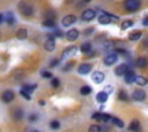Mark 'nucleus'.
I'll list each match as a JSON object with an SVG mask.
<instances>
[{
    "label": "nucleus",
    "mask_w": 148,
    "mask_h": 132,
    "mask_svg": "<svg viewBox=\"0 0 148 132\" xmlns=\"http://www.w3.org/2000/svg\"><path fill=\"white\" fill-rule=\"evenodd\" d=\"M125 8L128 11H135L140 8L141 6V1L140 0H125Z\"/></svg>",
    "instance_id": "nucleus-1"
},
{
    "label": "nucleus",
    "mask_w": 148,
    "mask_h": 132,
    "mask_svg": "<svg viewBox=\"0 0 148 132\" xmlns=\"http://www.w3.org/2000/svg\"><path fill=\"white\" fill-rule=\"evenodd\" d=\"M21 13H22L24 16H31V15H32V13H34V9H32V7H31V6L25 5V6L21 7Z\"/></svg>",
    "instance_id": "nucleus-19"
},
{
    "label": "nucleus",
    "mask_w": 148,
    "mask_h": 132,
    "mask_svg": "<svg viewBox=\"0 0 148 132\" xmlns=\"http://www.w3.org/2000/svg\"><path fill=\"white\" fill-rule=\"evenodd\" d=\"M95 16H96L95 10H92V9H86V10L82 13L81 18H82L83 21H86V22H89V21H92V20L95 18Z\"/></svg>",
    "instance_id": "nucleus-5"
},
{
    "label": "nucleus",
    "mask_w": 148,
    "mask_h": 132,
    "mask_svg": "<svg viewBox=\"0 0 148 132\" xmlns=\"http://www.w3.org/2000/svg\"><path fill=\"white\" fill-rule=\"evenodd\" d=\"M27 36H28V32H27L25 29H18L17 32H16V37L18 39H25Z\"/></svg>",
    "instance_id": "nucleus-22"
},
{
    "label": "nucleus",
    "mask_w": 148,
    "mask_h": 132,
    "mask_svg": "<svg viewBox=\"0 0 148 132\" xmlns=\"http://www.w3.org/2000/svg\"><path fill=\"white\" fill-rule=\"evenodd\" d=\"M91 71V65L88 64V63H82L79 68H77V72L80 75H87Z\"/></svg>",
    "instance_id": "nucleus-10"
},
{
    "label": "nucleus",
    "mask_w": 148,
    "mask_h": 132,
    "mask_svg": "<svg viewBox=\"0 0 148 132\" xmlns=\"http://www.w3.org/2000/svg\"><path fill=\"white\" fill-rule=\"evenodd\" d=\"M104 91H105L108 94H110V93H112V91H113V87H112L111 85H106V86L104 87Z\"/></svg>",
    "instance_id": "nucleus-38"
},
{
    "label": "nucleus",
    "mask_w": 148,
    "mask_h": 132,
    "mask_svg": "<svg viewBox=\"0 0 148 132\" xmlns=\"http://www.w3.org/2000/svg\"><path fill=\"white\" fill-rule=\"evenodd\" d=\"M104 73L103 72H101V71H95L94 73H92V76H91V79H92V81L95 83V84H101L103 80H104Z\"/></svg>",
    "instance_id": "nucleus-9"
},
{
    "label": "nucleus",
    "mask_w": 148,
    "mask_h": 132,
    "mask_svg": "<svg viewBox=\"0 0 148 132\" xmlns=\"http://www.w3.org/2000/svg\"><path fill=\"white\" fill-rule=\"evenodd\" d=\"M79 31L76 30V29H71V30H68L67 32H66V38H67V40H69V41H74V40H76L77 39V37H79Z\"/></svg>",
    "instance_id": "nucleus-8"
},
{
    "label": "nucleus",
    "mask_w": 148,
    "mask_h": 132,
    "mask_svg": "<svg viewBox=\"0 0 148 132\" xmlns=\"http://www.w3.org/2000/svg\"><path fill=\"white\" fill-rule=\"evenodd\" d=\"M135 84H138V85H140V86H145L147 83H148V80L145 78V77H142V76H136V78H135V81H134Z\"/></svg>",
    "instance_id": "nucleus-24"
},
{
    "label": "nucleus",
    "mask_w": 148,
    "mask_h": 132,
    "mask_svg": "<svg viewBox=\"0 0 148 132\" xmlns=\"http://www.w3.org/2000/svg\"><path fill=\"white\" fill-rule=\"evenodd\" d=\"M34 132H38V131H34Z\"/></svg>",
    "instance_id": "nucleus-46"
},
{
    "label": "nucleus",
    "mask_w": 148,
    "mask_h": 132,
    "mask_svg": "<svg viewBox=\"0 0 148 132\" xmlns=\"http://www.w3.org/2000/svg\"><path fill=\"white\" fill-rule=\"evenodd\" d=\"M135 65H136L138 68H146V67L148 65V60H147V57H143V56L138 57L136 61H135Z\"/></svg>",
    "instance_id": "nucleus-17"
},
{
    "label": "nucleus",
    "mask_w": 148,
    "mask_h": 132,
    "mask_svg": "<svg viewBox=\"0 0 148 132\" xmlns=\"http://www.w3.org/2000/svg\"><path fill=\"white\" fill-rule=\"evenodd\" d=\"M88 132H101V126L97 125V124H94V125H90Z\"/></svg>",
    "instance_id": "nucleus-32"
},
{
    "label": "nucleus",
    "mask_w": 148,
    "mask_h": 132,
    "mask_svg": "<svg viewBox=\"0 0 148 132\" xmlns=\"http://www.w3.org/2000/svg\"><path fill=\"white\" fill-rule=\"evenodd\" d=\"M20 94L25 99V100H30V94H29V92H27V91H24V90H22L21 92H20Z\"/></svg>",
    "instance_id": "nucleus-35"
},
{
    "label": "nucleus",
    "mask_w": 148,
    "mask_h": 132,
    "mask_svg": "<svg viewBox=\"0 0 148 132\" xmlns=\"http://www.w3.org/2000/svg\"><path fill=\"white\" fill-rule=\"evenodd\" d=\"M142 24H143L145 26H148V16H146V17L142 20Z\"/></svg>",
    "instance_id": "nucleus-41"
},
{
    "label": "nucleus",
    "mask_w": 148,
    "mask_h": 132,
    "mask_svg": "<svg viewBox=\"0 0 148 132\" xmlns=\"http://www.w3.org/2000/svg\"><path fill=\"white\" fill-rule=\"evenodd\" d=\"M132 25H133V21H131V20H126V21H124V22L121 23V29L125 30V29L131 28Z\"/></svg>",
    "instance_id": "nucleus-29"
},
{
    "label": "nucleus",
    "mask_w": 148,
    "mask_h": 132,
    "mask_svg": "<svg viewBox=\"0 0 148 132\" xmlns=\"http://www.w3.org/2000/svg\"><path fill=\"white\" fill-rule=\"evenodd\" d=\"M2 21H3V15H2V14H0V23H1Z\"/></svg>",
    "instance_id": "nucleus-44"
},
{
    "label": "nucleus",
    "mask_w": 148,
    "mask_h": 132,
    "mask_svg": "<svg viewBox=\"0 0 148 132\" xmlns=\"http://www.w3.org/2000/svg\"><path fill=\"white\" fill-rule=\"evenodd\" d=\"M43 25H44V26H46V28H53V26L56 25V23H54V21H53V20L46 18V21H44V22H43Z\"/></svg>",
    "instance_id": "nucleus-30"
},
{
    "label": "nucleus",
    "mask_w": 148,
    "mask_h": 132,
    "mask_svg": "<svg viewBox=\"0 0 148 132\" xmlns=\"http://www.w3.org/2000/svg\"><path fill=\"white\" fill-rule=\"evenodd\" d=\"M128 130L132 131V132H140L141 131V125H140L139 121H136V119L132 121L130 126H128Z\"/></svg>",
    "instance_id": "nucleus-15"
},
{
    "label": "nucleus",
    "mask_w": 148,
    "mask_h": 132,
    "mask_svg": "<svg viewBox=\"0 0 148 132\" xmlns=\"http://www.w3.org/2000/svg\"><path fill=\"white\" fill-rule=\"evenodd\" d=\"M40 75H42V77H44V78H51V77H52L51 72H49V71H46V70H43V71L40 72Z\"/></svg>",
    "instance_id": "nucleus-36"
},
{
    "label": "nucleus",
    "mask_w": 148,
    "mask_h": 132,
    "mask_svg": "<svg viewBox=\"0 0 148 132\" xmlns=\"http://www.w3.org/2000/svg\"><path fill=\"white\" fill-rule=\"evenodd\" d=\"M54 47H56V42H54L53 37H50L49 39H46V41H45V44H44V48H45L46 51L51 52V51L54 49Z\"/></svg>",
    "instance_id": "nucleus-12"
},
{
    "label": "nucleus",
    "mask_w": 148,
    "mask_h": 132,
    "mask_svg": "<svg viewBox=\"0 0 148 132\" xmlns=\"http://www.w3.org/2000/svg\"><path fill=\"white\" fill-rule=\"evenodd\" d=\"M96 100H97V102H99V103L106 102V100H108V93H106L105 91L98 92V93L96 94Z\"/></svg>",
    "instance_id": "nucleus-18"
},
{
    "label": "nucleus",
    "mask_w": 148,
    "mask_h": 132,
    "mask_svg": "<svg viewBox=\"0 0 148 132\" xmlns=\"http://www.w3.org/2000/svg\"><path fill=\"white\" fill-rule=\"evenodd\" d=\"M118 99H119L120 101H127V100H128V95H127V93H126L125 91H119V93H118Z\"/></svg>",
    "instance_id": "nucleus-27"
},
{
    "label": "nucleus",
    "mask_w": 148,
    "mask_h": 132,
    "mask_svg": "<svg viewBox=\"0 0 148 132\" xmlns=\"http://www.w3.org/2000/svg\"><path fill=\"white\" fill-rule=\"evenodd\" d=\"M50 127L52 129V130H58L59 127H60V123H59V121H51V123H50Z\"/></svg>",
    "instance_id": "nucleus-31"
},
{
    "label": "nucleus",
    "mask_w": 148,
    "mask_h": 132,
    "mask_svg": "<svg viewBox=\"0 0 148 132\" xmlns=\"http://www.w3.org/2000/svg\"><path fill=\"white\" fill-rule=\"evenodd\" d=\"M1 99L3 102H10L13 99H14V92L13 91H5L1 95Z\"/></svg>",
    "instance_id": "nucleus-13"
},
{
    "label": "nucleus",
    "mask_w": 148,
    "mask_h": 132,
    "mask_svg": "<svg viewBox=\"0 0 148 132\" xmlns=\"http://www.w3.org/2000/svg\"><path fill=\"white\" fill-rule=\"evenodd\" d=\"M146 98H147V94L142 90H135L132 93V99L134 101H143V100H146Z\"/></svg>",
    "instance_id": "nucleus-4"
},
{
    "label": "nucleus",
    "mask_w": 148,
    "mask_h": 132,
    "mask_svg": "<svg viewBox=\"0 0 148 132\" xmlns=\"http://www.w3.org/2000/svg\"><path fill=\"white\" fill-rule=\"evenodd\" d=\"M128 70H130V69H128L127 64H120V65H118V67L116 68L114 73H116L117 76H124Z\"/></svg>",
    "instance_id": "nucleus-11"
},
{
    "label": "nucleus",
    "mask_w": 148,
    "mask_h": 132,
    "mask_svg": "<svg viewBox=\"0 0 148 132\" xmlns=\"http://www.w3.org/2000/svg\"><path fill=\"white\" fill-rule=\"evenodd\" d=\"M118 21V17L113 16V15H110V14H102L98 16V22L101 24H109L111 23V21Z\"/></svg>",
    "instance_id": "nucleus-2"
},
{
    "label": "nucleus",
    "mask_w": 148,
    "mask_h": 132,
    "mask_svg": "<svg viewBox=\"0 0 148 132\" xmlns=\"http://www.w3.org/2000/svg\"><path fill=\"white\" fill-rule=\"evenodd\" d=\"M6 21H7V23H8L9 25H12V24L14 23V17H13V14H12V13L7 15V17H6Z\"/></svg>",
    "instance_id": "nucleus-34"
},
{
    "label": "nucleus",
    "mask_w": 148,
    "mask_h": 132,
    "mask_svg": "<svg viewBox=\"0 0 148 132\" xmlns=\"http://www.w3.org/2000/svg\"><path fill=\"white\" fill-rule=\"evenodd\" d=\"M117 60H118L117 54H114V53L108 54V55L104 57V64H105V65H112L113 63L117 62Z\"/></svg>",
    "instance_id": "nucleus-7"
},
{
    "label": "nucleus",
    "mask_w": 148,
    "mask_h": 132,
    "mask_svg": "<svg viewBox=\"0 0 148 132\" xmlns=\"http://www.w3.org/2000/svg\"><path fill=\"white\" fill-rule=\"evenodd\" d=\"M80 93H81L82 95H88V94L91 93V87L88 86V85H84V86H82V87L80 88Z\"/></svg>",
    "instance_id": "nucleus-26"
},
{
    "label": "nucleus",
    "mask_w": 148,
    "mask_h": 132,
    "mask_svg": "<svg viewBox=\"0 0 148 132\" xmlns=\"http://www.w3.org/2000/svg\"><path fill=\"white\" fill-rule=\"evenodd\" d=\"M76 51H77V47H76V46H71V47H67V48L64 51V53H62V57H68V56H72V55H74V54L76 53Z\"/></svg>",
    "instance_id": "nucleus-16"
},
{
    "label": "nucleus",
    "mask_w": 148,
    "mask_h": 132,
    "mask_svg": "<svg viewBox=\"0 0 148 132\" xmlns=\"http://www.w3.org/2000/svg\"><path fill=\"white\" fill-rule=\"evenodd\" d=\"M76 22V17L74 15H67L61 20V24L64 26H71L72 24H74Z\"/></svg>",
    "instance_id": "nucleus-6"
},
{
    "label": "nucleus",
    "mask_w": 148,
    "mask_h": 132,
    "mask_svg": "<svg viewBox=\"0 0 148 132\" xmlns=\"http://www.w3.org/2000/svg\"><path fill=\"white\" fill-rule=\"evenodd\" d=\"M94 31V29L92 28H89V29H87V30H84V32H83V34H86V36H89L91 32Z\"/></svg>",
    "instance_id": "nucleus-40"
},
{
    "label": "nucleus",
    "mask_w": 148,
    "mask_h": 132,
    "mask_svg": "<svg viewBox=\"0 0 148 132\" xmlns=\"http://www.w3.org/2000/svg\"><path fill=\"white\" fill-rule=\"evenodd\" d=\"M80 49H81V52H82V53L87 54V53H89V52H90V49H91V44H90V42H84V44H82V45H81Z\"/></svg>",
    "instance_id": "nucleus-23"
},
{
    "label": "nucleus",
    "mask_w": 148,
    "mask_h": 132,
    "mask_svg": "<svg viewBox=\"0 0 148 132\" xmlns=\"http://www.w3.org/2000/svg\"><path fill=\"white\" fill-rule=\"evenodd\" d=\"M141 31H132L130 34H128V39L132 40V41H136L140 37H141Z\"/></svg>",
    "instance_id": "nucleus-20"
},
{
    "label": "nucleus",
    "mask_w": 148,
    "mask_h": 132,
    "mask_svg": "<svg viewBox=\"0 0 148 132\" xmlns=\"http://www.w3.org/2000/svg\"><path fill=\"white\" fill-rule=\"evenodd\" d=\"M116 126H118V127H124V122L123 121H120L119 118H117V117H112V121H111Z\"/></svg>",
    "instance_id": "nucleus-28"
},
{
    "label": "nucleus",
    "mask_w": 148,
    "mask_h": 132,
    "mask_svg": "<svg viewBox=\"0 0 148 132\" xmlns=\"http://www.w3.org/2000/svg\"><path fill=\"white\" fill-rule=\"evenodd\" d=\"M124 77H125V81H126L127 84H131V83L135 81V78H136L134 71H132V70H128V71L124 75Z\"/></svg>",
    "instance_id": "nucleus-14"
},
{
    "label": "nucleus",
    "mask_w": 148,
    "mask_h": 132,
    "mask_svg": "<svg viewBox=\"0 0 148 132\" xmlns=\"http://www.w3.org/2000/svg\"><path fill=\"white\" fill-rule=\"evenodd\" d=\"M38 119V117H37V115H35V114H31L30 116H29V121H31V122H35V121H37Z\"/></svg>",
    "instance_id": "nucleus-39"
},
{
    "label": "nucleus",
    "mask_w": 148,
    "mask_h": 132,
    "mask_svg": "<svg viewBox=\"0 0 148 132\" xmlns=\"http://www.w3.org/2000/svg\"><path fill=\"white\" fill-rule=\"evenodd\" d=\"M13 117L15 119H21L23 117V110L21 108H15L13 111Z\"/></svg>",
    "instance_id": "nucleus-21"
},
{
    "label": "nucleus",
    "mask_w": 148,
    "mask_h": 132,
    "mask_svg": "<svg viewBox=\"0 0 148 132\" xmlns=\"http://www.w3.org/2000/svg\"><path fill=\"white\" fill-rule=\"evenodd\" d=\"M58 63H59V60H53V61H52V63H51L50 65H51V67H54V65H57Z\"/></svg>",
    "instance_id": "nucleus-43"
},
{
    "label": "nucleus",
    "mask_w": 148,
    "mask_h": 132,
    "mask_svg": "<svg viewBox=\"0 0 148 132\" xmlns=\"http://www.w3.org/2000/svg\"><path fill=\"white\" fill-rule=\"evenodd\" d=\"M36 88H37V85H36V84H32V85L27 84V85H23V86H22V90H24V91H27V92H29V93L34 92Z\"/></svg>",
    "instance_id": "nucleus-25"
},
{
    "label": "nucleus",
    "mask_w": 148,
    "mask_h": 132,
    "mask_svg": "<svg viewBox=\"0 0 148 132\" xmlns=\"http://www.w3.org/2000/svg\"><path fill=\"white\" fill-rule=\"evenodd\" d=\"M83 1H84V2H89L90 0H83Z\"/></svg>",
    "instance_id": "nucleus-45"
},
{
    "label": "nucleus",
    "mask_w": 148,
    "mask_h": 132,
    "mask_svg": "<svg viewBox=\"0 0 148 132\" xmlns=\"http://www.w3.org/2000/svg\"><path fill=\"white\" fill-rule=\"evenodd\" d=\"M73 65H74V62H73V61H69V62H67V63L64 65V68H62V71H68V70H71Z\"/></svg>",
    "instance_id": "nucleus-33"
},
{
    "label": "nucleus",
    "mask_w": 148,
    "mask_h": 132,
    "mask_svg": "<svg viewBox=\"0 0 148 132\" xmlns=\"http://www.w3.org/2000/svg\"><path fill=\"white\" fill-rule=\"evenodd\" d=\"M92 119L95 121H98V122H110L112 121V116H110L109 114H102V112H95L91 117Z\"/></svg>",
    "instance_id": "nucleus-3"
},
{
    "label": "nucleus",
    "mask_w": 148,
    "mask_h": 132,
    "mask_svg": "<svg viewBox=\"0 0 148 132\" xmlns=\"http://www.w3.org/2000/svg\"><path fill=\"white\" fill-rule=\"evenodd\" d=\"M142 46H143L145 48H148V38H146V39L143 40V42H142Z\"/></svg>",
    "instance_id": "nucleus-42"
},
{
    "label": "nucleus",
    "mask_w": 148,
    "mask_h": 132,
    "mask_svg": "<svg viewBox=\"0 0 148 132\" xmlns=\"http://www.w3.org/2000/svg\"><path fill=\"white\" fill-rule=\"evenodd\" d=\"M59 84H60V81H59L58 78H52V80H51V85H52L53 87H58Z\"/></svg>",
    "instance_id": "nucleus-37"
}]
</instances>
